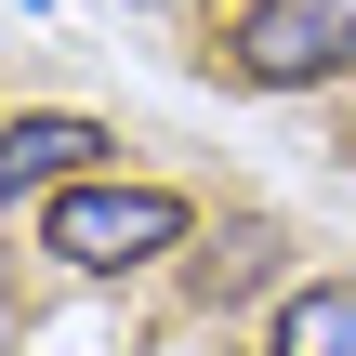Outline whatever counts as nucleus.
<instances>
[{
  "label": "nucleus",
  "mask_w": 356,
  "mask_h": 356,
  "mask_svg": "<svg viewBox=\"0 0 356 356\" xmlns=\"http://www.w3.org/2000/svg\"><path fill=\"white\" fill-rule=\"evenodd\" d=\"M106 119H79V106H13L0 119V211L13 198H66V185H92L106 172Z\"/></svg>",
  "instance_id": "nucleus-3"
},
{
  "label": "nucleus",
  "mask_w": 356,
  "mask_h": 356,
  "mask_svg": "<svg viewBox=\"0 0 356 356\" xmlns=\"http://www.w3.org/2000/svg\"><path fill=\"white\" fill-rule=\"evenodd\" d=\"M264 356H356V277H304L264 317Z\"/></svg>",
  "instance_id": "nucleus-4"
},
{
  "label": "nucleus",
  "mask_w": 356,
  "mask_h": 356,
  "mask_svg": "<svg viewBox=\"0 0 356 356\" xmlns=\"http://www.w3.org/2000/svg\"><path fill=\"white\" fill-rule=\"evenodd\" d=\"M211 53H225V79H251V92L356 79V0H238V26H225Z\"/></svg>",
  "instance_id": "nucleus-2"
},
{
  "label": "nucleus",
  "mask_w": 356,
  "mask_h": 356,
  "mask_svg": "<svg viewBox=\"0 0 356 356\" xmlns=\"http://www.w3.org/2000/svg\"><path fill=\"white\" fill-rule=\"evenodd\" d=\"M185 238H198V211H185L172 185H132V172H92V185L40 198V251H53L66 277H145V264H172Z\"/></svg>",
  "instance_id": "nucleus-1"
},
{
  "label": "nucleus",
  "mask_w": 356,
  "mask_h": 356,
  "mask_svg": "<svg viewBox=\"0 0 356 356\" xmlns=\"http://www.w3.org/2000/svg\"><path fill=\"white\" fill-rule=\"evenodd\" d=\"M264 251H277V225H225V238H211V264H198V304H238V291L264 277Z\"/></svg>",
  "instance_id": "nucleus-5"
}]
</instances>
